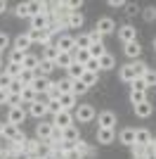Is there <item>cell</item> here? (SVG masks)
Returning <instances> with one entry per match:
<instances>
[{"mask_svg": "<svg viewBox=\"0 0 156 159\" xmlns=\"http://www.w3.org/2000/svg\"><path fill=\"white\" fill-rule=\"evenodd\" d=\"M54 45H57L59 52H73V50H76V38L69 36V33H62V36H57Z\"/></svg>", "mask_w": 156, "mask_h": 159, "instance_id": "obj_1", "label": "cell"}, {"mask_svg": "<svg viewBox=\"0 0 156 159\" xmlns=\"http://www.w3.org/2000/svg\"><path fill=\"white\" fill-rule=\"evenodd\" d=\"M95 116L97 114H95V107L92 105H78L76 107V121H80V124H90Z\"/></svg>", "mask_w": 156, "mask_h": 159, "instance_id": "obj_2", "label": "cell"}, {"mask_svg": "<svg viewBox=\"0 0 156 159\" xmlns=\"http://www.w3.org/2000/svg\"><path fill=\"white\" fill-rule=\"evenodd\" d=\"M73 121H76V116H73L71 112H66V109H62V112L54 116V121H52V126H57V128H69V126H73Z\"/></svg>", "mask_w": 156, "mask_h": 159, "instance_id": "obj_3", "label": "cell"}, {"mask_svg": "<svg viewBox=\"0 0 156 159\" xmlns=\"http://www.w3.org/2000/svg\"><path fill=\"white\" fill-rule=\"evenodd\" d=\"M24 119H26V109H24V107H10V112H7V124L21 126Z\"/></svg>", "mask_w": 156, "mask_h": 159, "instance_id": "obj_4", "label": "cell"}, {"mask_svg": "<svg viewBox=\"0 0 156 159\" xmlns=\"http://www.w3.org/2000/svg\"><path fill=\"white\" fill-rule=\"evenodd\" d=\"M118 38L123 40V45H128V43H135L137 40V29L130 26V24H125V26L118 29Z\"/></svg>", "mask_w": 156, "mask_h": 159, "instance_id": "obj_5", "label": "cell"}, {"mask_svg": "<svg viewBox=\"0 0 156 159\" xmlns=\"http://www.w3.org/2000/svg\"><path fill=\"white\" fill-rule=\"evenodd\" d=\"M26 7H28V17L50 14V10H47V2H40V0H31V2H26Z\"/></svg>", "mask_w": 156, "mask_h": 159, "instance_id": "obj_6", "label": "cell"}, {"mask_svg": "<svg viewBox=\"0 0 156 159\" xmlns=\"http://www.w3.org/2000/svg\"><path fill=\"white\" fill-rule=\"evenodd\" d=\"M50 86H52L50 76H36V81L31 83V88H33V90H36L38 95H45L47 90H50Z\"/></svg>", "mask_w": 156, "mask_h": 159, "instance_id": "obj_7", "label": "cell"}, {"mask_svg": "<svg viewBox=\"0 0 156 159\" xmlns=\"http://www.w3.org/2000/svg\"><path fill=\"white\" fill-rule=\"evenodd\" d=\"M50 14H38V17H31V29L36 31H47L50 29Z\"/></svg>", "mask_w": 156, "mask_h": 159, "instance_id": "obj_8", "label": "cell"}, {"mask_svg": "<svg viewBox=\"0 0 156 159\" xmlns=\"http://www.w3.org/2000/svg\"><path fill=\"white\" fill-rule=\"evenodd\" d=\"M154 143V138H151V133L147 131V128H135V145L140 147H147Z\"/></svg>", "mask_w": 156, "mask_h": 159, "instance_id": "obj_9", "label": "cell"}, {"mask_svg": "<svg viewBox=\"0 0 156 159\" xmlns=\"http://www.w3.org/2000/svg\"><path fill=\"white\" fill-rule=\"evenodd\" d=\"M114 140H116L114 128H97V143H102V145H111Z\"/></svg>", "mask_w": 156, "mask_h": 159, "instance_id": "obj_10", "label": "cell"}, {"mask_svg": "<svg viewBox=\"0 0 156 159\" xmlns=\"http://www.w3.org/2000/svg\"><path fill=\"white\" fill-rule=\"evenodd\" d=\"M97 124H99V128H114V124H116V114L106 109V112H102L97 116Z\"/></svg>", "mask_w": 156, "mask_h": 159, "instance_id": "obj_11", "label": "cell"}, {"mask_svg": "<svg viewBox=\"0 0 156 159\" xmlns=\"http://www.w3.org/2000/svg\"><path fill=\"white\" fill-rule=\"evenodd\" d=\"M28 114L36 116V119H43L47 114V102H38V100H36L33 105H28Z\"/></svg>", "mask_w": 156, "mask_h": 159, "instance_id": "obj_12", "label": "cell"}, {"mask_svg": "<svg viewBox=\"0 0 156 159\" xmlns=\"http://www.w3.org/2000/svg\"><path fill=\"white\" fill-rule=\"evenodd\" d=\"M95 29H97L102 36H106V33H111L114 29H116V24H114V19H111V17H102V19L97 21V26H95Z\"/></svg>", "mask_w": 156, "mask_h": 159, "instance_id": "obj_13", "label": "cell"}, {"mask_svg": "<svg viewBox=\"0 0 156 159\" xmlns=\"http://www.w3.org/2000/svg\"><path fill=\"white\" fill-rule=\"evenodd\" d=\"M151 112H154V105H151L149 100H144V102L135 105V114L140 116V119H147V116H151Z\"/></svg>", "mask_w": 156, "mask_h": 159, "instance_id": "obj_14", "label": "cell"}, {"mask_svg": "<svg viewBox=\"0 0 156 159\" xmlns=\"http://www.w3.org/2000/svg\"><path fill=\"white\" fill-rule=\"evenodd\" d=\"M52 128H54L52 124H43V121H40V124H38V128H36V138H38L40 143H45V140L52 135Z\"/></svg>", "mask_w": 156, "mask_h": 159, "instance_id": "obj_15", "label": "cell"}, {"mask_svg": "<svg viewBox=\"0 0 156 159\" xmlns=\"http://www.w3.org/2000/svg\"><path fill=\"white\" fill-rule=\"evenodd\" d=\"M118 143L132 147V145H135V128H123V131L118 133Z\"/></svg>", "mask_w": 156, "mask_h": 159, "instance_id": "obj_16", "label": "cell"}, {"mask_svg": "<svg viewBox=\"0 0 156 159\" xmlns=\"http://www.w3.org/2000/svg\"><path fill=\"white\" fill-rule=\"evenodd\" d=\"M85 74V66L83 64H76L73 62L69 69H66V79H71V81H80V76Z\"/></svg>", "mask_w": 156, "mask_h": 159, "instance_id": "obj_17", "label": "cell"}, {"mask_svg": "<svg viewBox=\"0 0 156 159\" xmlns=\"http://www.w3.org/2000/svg\"><path fill=\"white\" fill-rule=\"evenodd\" d=\"M38 62H40V57H36V55H31V52H26V55H24V62H21V69L36 71V69H38Z\"/></svg>", "mask_w": 156, "mask_h": 159, "instance_id": "obj_18", "label": "cell"}, {"mask_svg": "<svg viewBox=\"0 0 156 159\" xmlns=\"http://www.w3.org/2000/svg\"><path fill=\"white\" fill-rule=\"evenodd\" d=\"M71 64H73V52H59L57 62H54V66H59V69H69Z\"/></svg>", "mask_w": 156, "mask_h": 159, "instance_id": "obj_19", "label": "cell"}, {"mask_svg": "<svg viewBox=\"0 0 156 159\" xmlns=\"http://www.w3.org/2000/svg\"><path fill=\"white\" fill-rule=\"evenodd\" d=\"M118 76H121V81H123V83H132V81L137 79V76H135V69H132V64L121 66V74H118Z\"/></svg>", "mask_w": 156, "mask_h": 159, "instance_id": "obj_20", "label": "cell"}, {"mask_svg": "<svg viewBox=\"0 0 156 159\" xmlns=\"http://www.w3.org/2000/svg\"><path fill=\"white\" fill-rule=\"evenodd\" d=\"M52 69H54V62L40 60V62H38V69H36V76H50Z\"/></svg>", "mask_w": 156, "mask_h": 159, "instance_id": "obj_21", "label": "cell"}, {"mask_svg": "<svg viewBox=\"0 0 156 159\" xmlns=\"http://www.w3.org/2000/svg\"><path fill=\"white\" fill-rule=\"evenodd\" d=\"M2 135H5L7 140H17L21 135L19 126H14V124H5V128H2Z\"/></svg>", "mask_w": 156, "mask_h": 159, "instance_id": "obj_22", "label": "cell"}, {"mask_svg": "<svg viewBox=\"0 0 156 159\" xmlns=\"http://www.w3.org/2000/svg\"><path fill=\"white\" fill-rule=\"evenodd\" d=\"M66 26H69V29L83 26V14H80V12H71L69 17H66Z\"/></svg>", "mask_w": 156, "mask_h": 159, "instance_id": "obj_23", "label": "cell"}, {"mask_svg": "<svg viewBox=\"0 0 156 159\" xmlns=\"http://www.w3.org/2000/svg\"><path fill=\"white\" fill-rule=\"evenodd\" d=\"M90 60H92V57H90V52H88V50H78V48L73 50V62H76V64H83V66H85Z\"/></svg>", "mask_w": 156, "mask_h": 159, "instance_id": "obj_24", "label": "cell"}, {"mask_svg": "<svg viewBox=\"0 0 156 159\" xmlns=\"http://www.w3.org/2000/svg\"><path fill=\"white\" fill-rule=\"evenodd\" d=\"M57 57H59V50H57V45H45V50H43V57H40V60L57 62Z\"/></svg>", "mask_w": 156, "mask_h": 159, "instance_id": "obj_25", "label": "cell"}, {"mask_svg": "<svg viewBox=\"0 0 156 159\" xmlns=\"http://www.w3.org/2000/svg\"><path fill=\"white\" fill-rule=\"evenodd\" d=\"M14 45H17V50H21V52H26V50L31 48V38H28L26 33H19V36H17V40H14Z\"/></svg>", "mask_w": 156, "mask_h": 159, "instance_id": "obj_26", "label": "cell"}, {"mask_svg": "<svg viewBox=\"0 0 156 159\" xmlns=\"http://www.w3.org/2000/svg\"><path fill=\"white\" fill-rule=\"evenodd\" d=\"M59 105H62V109H66V112H69V109L76 105V95H73V93H64L62 98H59Z\"/></svg>", "mask_w": 156, "mask_h": 159, "instance_id": "obj_27", "label": "cell"}, {"mask_svg": "<svg viewBox=\"0 0 156 159\" xmlns=\"http://www.w3.org/2000/svg\"><path fill=\"white\" fill-rule=\"evenodd\" d=\"M88 52H90L92 60H99L102 55H106V50H104V43H92V45L88 48Z\"/></svg>", "mask_w": 156, "mask_h": 159, "instance_id": "obj_28", "label": "cell"}, {"mask_svg": "<svg viewBox=\"0 0 156 159\" xmlns=\"http://www.w3.org/2000/svg\"><path fill=\"white\" fill-rule=\"evenodd\" d=\"M125 55H128V57H132V60H137V57H140V55H142V48H140V43H128V45H125Z\"/></svg>", "mask_w": 156, "mask_h": 159, "instance_id": "obj_29", "label": "cell"}, {"mask_svg": "<svg viewBox=\"0 0 156 159\" xmlns=\"http://www.w3.org/2000/svg\"><path fill=\"white\" fill-rule=\"evenodd\" d=\"M97 64H99V69H114V64H116V60H114V55H102L97 60Z\"/></svg>", "mask_w": 156, "mask_h": 159, "instance_id": "obj_30", "label": "cell"}, {"mask_svg": "<svg viewBox=\"0 0 156 159\" xmlns=\"http://www.w3.org/2000/svg\"><path fill=\"white\" fill-rule=\"evenodd\" d=\"M92 43H90V38H88V33H78L76 36V48L78 50H88Z\"/></svg>", "mask_w": 156, "mask_h": 159, "instance_id": "obj_31", "label": "cell"}, {"mask_svg": "<svg viewBox=\"0 0 156 159\" xmlns=\"http://www.w3.org/2000/svg\"><path fill=\"white\" fill-rule=\"evenodd\" d=\"M80 81H83V83H85L88 88H90V86H95V83H97V71H88V69H85V74L80 76Z\"/></svg>", "mask_w": 156, "mask_h": 159, "instance_id": "obj_32", "label": "cell"}, {"mask_svg": "<svg viewBox=\"0 0 156 159\" xmlns=\"http://www.w3.org/2000/svg\"><path fill=\"white\" fill-rule=\"evenodd\" d=\"M64 140H69V143H78V128L76 126H69V128H64Z\"/></svg>", "mask_w": 156, "mask_h": 159, "instance_id": "obj_33", "label": "cell"}, {"mask_svg": "<svg viewBox=\"0 0 156 159\" xmlns=\"http://www.w3.org/2000/svg\"><path fill=\"white\" fill-rule=\"evenodd\" d=\"M19 81L24 83V86H31L33 81H36V71H28V69H21V76Z\"/></svg>", "mask_w": 156, "mask_h": 159, "instance_id": "obj_34", "label": "cell"}, {"mask_svg": "<svg viewBox=\"0 0 156 159\" xmlns=\"http://www.w3.org/2000/svg\"><path fill=\"white\" fill-rule=\"evenodd\" d=\"M57 86H59V90H62V95H64V93H73V81H71V79L57 81Z\"/></svg>", "mask_w": 156, "mask_h": 159, "instance_id": "obj_35", "label": "cell"}, {"mask_svg": "<svg viewBox=\"0 0 156 159\" xmlns=\"http://www.w3.org/2000/svg\"><path fill=\"white\" fill-rule=\"evenodd\" d=\"M5 71L12 76V79H19L21 76V64H12V62H7V66H5Z\"/></svg>", "mask_w": 156, "mask_h": 159, "instance_id": "obj_36", "label": "cell"}, {"mask_svg": "<svg viewBox=\"0 0 156 159\" xmlns=\"http://www.w3.org/2000/svg\"><path fill=\"white\" fill-rule=\"evenodd\" d=\"M24 83H21L19 79H14L12 83H10V88H7V90H10V95H21V90H24Z\"/></svg>", "mask_w": 156, "mask_h": 159, "instance_id": "obj_37", "label": "cell"}, {"mask_svg": "<svg viewBox=\"0 0 156 159\" xmlns=\"http://www.w3.org/2000/svg\"><path fill=\"white\" fill-rule=\"evenodd\" d=\"M142 81L147 83V88L156 86V71H154V69H147V71H144V76H142Z\"/></svg>", "mask_w": 156, "mask_h": 159, "instance_id": "obj_38", "label": "cell"}, {"mask_svg": "<svg viewBox=\"0 0 156 159\" xmlns=\"http://www.w3.org/2000/svg\"><path fill=\"white\" fill-rule=\"evenodd\" d=\"M24 55L26 52H21V50L14 48V50H10V62H12V64H21V62H24Z\"/></svg>", "mask_w": 156, "mask_h": 159, "instance_id": "obj_39", "label": "cell"}, {"mask_svg": "<svg viewBox=\"0 0 156 159\" xmlns=\"http://www.w3.org/2000/svg\"><path fill=\"white\" fill-rule=\"evenodd\" d=\"M12 154V140H7L5 135H0V154Z\"/></svg>", "mask_w": 156, "mask_h": 159, "instance_id": "obj_40", "label": "cell"}, {"mask_svg": "<svg viewBox=\"0 0 156 159\" xmlns=\"http://www.w3.org/2000/svg\"><path fill=\"white\" fill-rule=\"evenodd\" d=\"M47 102H50V100H59V98H62V90H59V86H57V83H52V86H50V90H47Z\"/></svg>", "mask_w": 156, "mask_h": 159, "instance_id": "obj_41", "label": "cell"}, {"mask_svg": "<svg viewBox=\"0 0 156 159\" xmlns=\"http://www.w3.org/2000/svg\"><path fill=\"white\" fill-rule=\"evenodd\" d=\"M88 90H90V88L85 86L83 81H73V95H76V98H78V95H85Z\"/></svg>", "mask_w": 156, "mask_h": 159, "instance_id": "obj_42", "label": "cell"}, {"mask_svg": "<svg viewBox=\"0 0 156 159\" xmlns=\"http://www.w3.org/2000/svg\"><path fill=\"white\" fill-rule=\"evenodd\" d=\"M147 100V93H140V90H130V102L132 105H140V102H144Z\"/></svg>", "mask_w": 156, "mask_h": 159, "instance_id": "obj_43", "label": "cell"}, {"mask_svg": "<svg viewBox=\"0 0 156 159\" xmlns=\"http://www.w3.org/2000/svg\"><path fill=\"white\" fill-rule=\"evenodd\" d=\"M132 69H135V76H137V79H142V76H144V71H147L149 66L144 64V62H132Z\"/></svg>", "mask_w": 156, "mask_h": 159, "instance_id": "obj_44", "label": "cell"}, {"mask_svg": "<svg viewBox=\"0 0 156 159\" xmlns=\"http://www.w3.org/2000/svg\"><path fill=\"white\" fill-rule=\"evenodd\" d=\"M47 112L54 114V116L62 112V105H59V100H50V102H47Z\"/></svg>", "mask_w": 156, "mask_h": 159, "instance_id": "obj_45", "label": "cell"}, {"mask_svg": "<svg viewBox=\"0 0 156 159\" xmlns=\"http://www.w3.org/2000/svg\"><path fill=\"white\" fill-rule=\"evenodd\" d=\"M76 152L80 154V157H85V154H90V147H88V143H83V140H78V143H76Z\"/></svg>", "mask_w": 156, "mask_h": 159, "instance_id": "obj_46", "label": "cell"}, {"mask_svg": "<svg viewBox=\"0 0 156 159\" xmlns=\"http://www.w3.org/2000/svg\"><path fill=\"white\" fill-rule=\"evenodd\" d=\"M12 76H10V74L7 71H0V88H10V83H12Z\"/></svg>", "mask_w": 156, "mask_h": 159, "instance_id": "obj_47", "label": "cell"}, {"mask_svg": "<svg viewBox=\"0 0 156 159\" xmlns=\"http://www.w3.org/2000/svg\"><path fill=\"white\" fill-rule=\"evenodd\" d=\"M130 86H132V90H140V93H147V83H144L142 79H135L132 83H130Z\"/></svg>", "mask_w": 156, "mask_h": 159, "instance_id": "obj_48", "label": "cell"}, {"mask_svg": "<svg viewBox=\"0 0 156 159\" xmlns=\"http://www.w3.org/2000/svg\"><path fill=\"white\" fill-rule=\"evenodd\" d=\"M14 12H17V17H28V7H26V2H19ZM28 19H31V17H28Z\"/></svg>", "mask_w": 156, "mask_h": 159, "instance_id": "obj_49", "label": "cell"}, {"mask_svg": "<svg viewBox=\"0 0 156 159\" xmlns=\"http://www.w3.org/2000/svg\"><path fill=\"white\" fill-rule=\"evenodd\" d=\"M88 38H90V43H102V38H104V36L97 31V29H95V31H90V33H88Z\"/></svg>", "mask_w": 156, "mask_h": 159, "instance_id": "obj_50", "label": "cell"}, {"mask_svg": "<svg viewBox=\"0 0 156 159\" xmlns=\"http://www.w3.org/2000/svg\"><path fill=\"white\" fill-rule=\"evenodd\" d=\"M144 19H147V21H154V19H156V7H147V12H144Z\"/></svg>", "mask_w": 156, "mask_h": 159, "instance_id": "obj_51", "label": "cell"}, {"mask_svg": "<svg viewBox=\"0 0 156 159\" xmlns=\"http://www.w3.org/2000/svg\"><path fill=\"white\" fill-rule=\"evenodd\" d=\"M7 100H10V90H7V88H0V105H7Z\"/></svg>", "mask_w": 156, "mask_h": 159, "instance_id": "obj_52", "label": "cell"}, {"mask_svg": "<svg viewBox=\"0 0 156 159\" xmlns=\"http://www.w3.org/2000/svg\"><path fill=\"white\" fill-rule=\"evenodd\" d=\"M7 45H10V38H7V33H0V52H2Z\"/></svg>", "mask_w": 156, "mask_h": 159, "instance_id": "obj_53", "label": "cell"}, {"mask_svg": "<svg viewBox=\"0 0 156 159\" xmlns=\"http://www.w3.org/2000/svg\"><path fill=\"white\" fill-rule=\"evenodd\" d=\"M85 69H88V71H97V69H99L97 60H90V62H88V64H85Z\"/></svg>", "mask_w": 156, "mask_h": 159, "instance_id": "obj_54", "label": "cell"}, {"mask_svg": "<svg viewBox=\"0 0 156 159\" xmlns=\"http://www.w3.org/2000/svg\"><path fill=\"white\" fill-rule=\"evenodd\" d=\"M109 5L111 7H121V5H123V0H109Z\"/></svg>", "mask_w": 156, "mask_h": 159, "instance_id": "obj_55", "label": "cell"}, {"mask_svg": "<svg viewBox=\"0 0 156 159\" xmlns=\"http://www.w3.org/2000/svg\"><path fill=\"white\" fill-rule=\"evenodd\" d=\"M5 10H7V5H5V0H0V14L5 12Z\"/></svg>", "mask_w": 156, "mask_h": 159, "instance_id": "obj_56", "label": "cell"}, {"mask_svg": "<svg viewBox=\"0 0 156 159\" xmlns=\"http://www.w3.org/2000/svg\"><path fill=\"white\" fill-rule=\"evenodd\" d=\"M0 71H5V66H2V57H0Z\"/></svg>", "mask_w": 156, "mask_h": 159, "instance_id": "obj_57", "label": "cell"}, {"mask_svg": "<svg viewBox=\"0 0 156 159\" xmlns=\"http://www.w3.org/2000/svg\"><path fill=\"white\" fill-rule=\"evenodd\" d=\"M132 159H147V157H142V154H137V157H132Z\"/></svg>", "mask_w": 156, "mask_h": 159, "instance_id": "obj_58", "label": "cell"}, {"mask_svg": "<svg viewBox=\"0 0 156 159\" xmlns=\"http://www.w3.org/2000/svg\"><path fill=\"white\" fill-rule=\"evenodd\" d=\"M154 50H156V38H154Z\"/></svg>", "mask_w": 156, "mask_h": 159, "instance_id": "obj_59", "label": "cell"}, {"mask_svg": "<svg viewBox=\"0 0 156 159\" xmlns=\"http://www.w3.org/2000/svg\"><path fill=\"white\" fill-rule=\"evenodd\" d=\"M154 147H156V138H154Z\"/></svg>", "mask_w": 156, "mask_h": 159, "instance_id": "obj_60", "label": "cell"}]
</instances>
